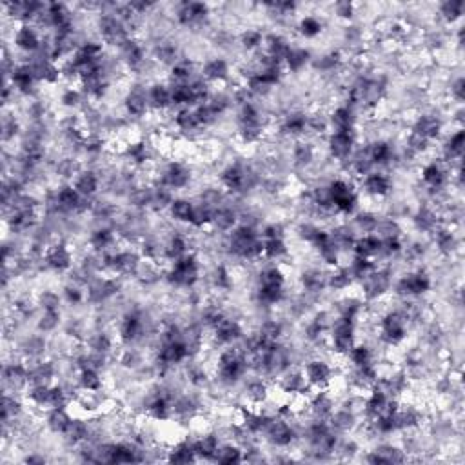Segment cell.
<instances>
[{"instance_id": "cell-1", "label": "cell", "mask_w": 465, "mask_h": 465, "mask_svg": "<svg viewBox=\"0 0 465 465\" xmlns=\"http://www.w3.org/2000/svg\"><path fill=\"white\" fill-rule=\"evenodd\" d=\"M200 273H202V262L199 255L188 253L177 262L169 264L168 269L164 271V278L175 289H194L200 282Z\"/></svg>"}, {"instance_id": "cell-2", "label": "cell", "mask_w": 465, "mask_h": 465, "mask_svg": "<svg viewBox=\"0 0 465 465\" xmlns=\"http://www.w3.org/2000/svg\"><path fill=\"white\" fill-rule=\"evenodd\" d=\"M331 191V202H333V210L340 216H349L355 214L360 204V197L356 193L355 184L353 180H347L345 177L333 178L329 182Z\"/></svg>"}, {"instance_id": "cell-3", "label": "cell", "mask_w": 465, "mask_h": 465, "mask_svg": "<svg viewBox=\"0 0 465 465\" xmlns=\"http://www.w3.org/2000/svg\"><path fill=\"white\" fill-rule=\"evenodd\" d=\"M327 342L335 356H347L356 344V322L345 316H335L327 333Z\"/></svg>"}, {"instance_id": "cell-4", "label": "cell", "mask_w": 465, "mask_h": 465, "mask_svg": "<svg viewBox=\"0 0 465 465\" xmlns=\"http://www.w3.org/2000/svg\"><path fill=\"white\" fill-rule=\"evenodd\" d=\"M431 288H433L431 275L422 267H416V269L403 273L402 277H398L394 282V294L400 300L402 298H422L423 294L431 291Z\"/></svg>"}, {"instance_id": "cell-5", "label": "cell", "mask_w": 465, "mask_h": 465, "mask_svg": "<svg viewBox=\"0 0 465 465\" xmlns=\"http://www.w3.org/2000/svg\"><path fill=\"white\" fill-rule=\"evenodd\" d=\"M356 144H358L356 131H331L325 138L329 157L340 164H344L355 153Z\"/></svg>"}, {"instance_id": "cell-6", "label": "cell", "mask_w": 465, "mask_h": 465, "mask_svg": "<svg viewBox=\"0 0 465 465\" xmlns=\"http://www.w3.org/2000/svg\"><path fill=\"white\" fill-rule=\"evenodd\" d=\"M211 15V5L204 2H180L175 10V18L182 27H202Z\"/></svg>"}, {"instance_id": "cell-7", "label": "cell", "mask_w": 465, "mask_h": 465, "mask_svg": "<svg viewBox=\"0 0 465 465\" xmlns=\"http://www.w3.org/2000/svg\"><path fill=\"white\" fill-rule=\"evenodd\" d=\"M302 373L309 386L314 389H329V384L335 378V369L329 366V362L320 356H313L303 362Z\"/></svg>"}, {"instance_id": "cell-8", "label": "cell", "mask_w": 465, "mask_h": 465, "mask_svg": "<svg viewBox=\"0 0 465 465\" xmlns=\"http://www.w3.org/2000/svg\"><path fill=\"white\" fill-rule=\"evenodd\" d=\"M147 89L149 86L135 82L131 84L129 89L124 95V110L127 116L133 118H144L151 113V105H149V97H147Z\"/></svg>"}, {"instance_id": "cell-9", "label": "cell", "mask_w": 465, "mask_h": 465, "mask_svg": "<svg viewBox=\"0 0 465 465\" xmlns=\"http://www.w3.org/2000/svg\"><path fill=\"white\" fill-rule=\"evenodd\" d=\"M44 266L47 271L66 273L73 267V253L64 240L53 242L44 253Z\"/></svg>"}, {"instance_id": "cell-10", "label": "cell", "mask_w": 465, "mask_h": 465, "mask_svg": "<svg viewBox=\"0 0 465 465\" xmlns=\"http://www.w3.org/2000/svg\"><path fill=\"white\" fill-rule=\"evenodd\" d=\"M244 327H242L240 320L233 318L229 314H225L224 318L220 320L218 324L214 325L211 329V335H213L214 345L218 347H224V345H235L238 340L244 336Z\"/></svg>"}, {"instance_id": "cell-11", "label": "cell", "mask_w": 465, "mask_h": 465, "mask_svg": "<svg viewBox=\"0 0 465 465\" xmlns=\"http://www.w3.org/2000/svg\"><path fill=\"white\" fill-rule=\"evenodd\" d=\"M362 189L371 199H386L392 191V177L387 171L375 169L362 178Z\"/></svg>"}, {"instance_id": "cell-12", "label": "cell", "mask_w": 465, "mask_h": 465, "mask_svg": "<svg viewBox=\"0 0 465 465\" xmlns=\"http://www.w3.org/2000/svg\"><path fill=\"white\" fill-rule=\"evenodd\" d=\"M42 40L44 37L40 35V32L35 26H32V24H21L13 32V44L24 55L37 53L40 49V46H42Z\"/></svg>"}, {"instance_id": "cell-13", "label": "cell", "mask_w": 465, "mask_h": 465, "mask_svg": "<svg viewBox=\"0 0 465 465\" xmlns=\"http://www.w3.org/2000/svg\"><path fill=\"white\" fill-rule=\"evenodd\" d=\"M327 273L320 267H309L300 275V286L303 294L318 298L327 289Z\"/></svg>"}, {"instance_id": "cell-14", "label": "cell", "mask_w": 465, "mask_h": 465, "mask_svg": "<svg viewBox=\"0 0 465 465\" xmlns=\"http://www.w3.org/2000/svg\"><path fill=\"white\" fill-rule=\"evenodd\" d=\"M200 75H202V79H204L205 82H210L211 86L224 84V82L229 80L231 66L224 57L208 58L204 62V66L200 68Z\"/></svg>"}, {"instance_id": "cell-15", "label": "cell", "mask_w": 465, "mask_h": 465, "mask_svg": "<svg viewBox=\"0 0 465 465\" xmlns=\"http://www.w3.org/2000/svg\"><path fill=\"white\" fill-rule=\"evenodd\" d=\"M71 184L84 199H95L99 194L100 186H102V178H100V173L97 169L84 168L75 177Z\"/></svg>"}, {"instance_id": "cell-16", "label": "cell", "mask_w": 465, "mask_h": 465, "mask_svg": "<svg viewBox=\"0 0 465 465\" xmlns=\"http://www.w3.org/2000/svg\"><path fill=\"white\" fill-rule=\"evenodd\" d=\"M147 97H149V105H151L153 113H166L173 108L171 89L168 82H153L147 89Z\"/></svg>"}, {"instance_id": "cell-17", "label": "cell", "mask_w": 465, "mask_h": 465, "mask_svg": "<svg viewBox=\"0 0 465 465\" xmlns=\"http://www.w3.org/2000/svg\"><path fill=\"white\" fill-rule=\"evenodd\" d=\"M329 124L331 131H356L358 115L347 104H340L329 113Z\"/></svg>"}, {"instance_id": "cell-18", "label": "cell", "mask_w": 465, "mask_h": 465, "mask_svg": "<svg viewBox=\"0 0 465 465\" xmlns=\"http://www.w3.org/2000/svg\"><path fill=\"white\" fill-rule=\"evenodd\" d=\"M218 447H220V438L216 436V433H211V431L210 433L199 434L197 438H193V449L199 460L213 462Z\"/></svg>"}, {"instance_id": "cell-19", "label": "cell", "mask_w": 465, "mask_h": 465, "mask_svg": "<svg viewBox=\"0 0 465 465\" xmlns=\"http://www.w3.org/2000/svg\"><path fill=\"white\" fill-rule=\"evenodd\" d=\"M173 124L177 127L180 133L184 135H197L202 127H200V122L197 118V113H194V108H180V110L175 111L173 115Z\"/></svg>"}, {"instance_id": "cell-20", "label": "cell", "mask_w": 465, "mask_h": 465, "mask_svg": "<svg viewBox=\"0 0 465 465\" xmlns=\"http://www.w3.org/2000/svg\"><path fill=\"white\" fill-rule=\"evenodd\" d=\"M166 460L171 464H189V462H197V455L193 449V438H182L178 440L177 444H173L168 449Z\"/></svg>"}, {"instance_id": "cell-21", "label": "cell", "mask_w": 465, "mask_h": 465, "mask_svg": "<svg viewBox=\"0 0 465 465\" xmlns=\"http://www.w3.org/2000/svg\"><path fill=\"white\" fill-rule=\"evenodd\" d=\"M238 225V211L231 205H224L213 213L211 227L218 233H231Z\"/></svg>"}, {"instance_id": "cell-22", "label": "cell", "mask_w": 465, "mask_h": 465, "mask_svg": "<svg viewBox=\"0 0 465 465\" xmlns=\"http://www.w3.org/2000/svg\"><path fill=\"white\" fill-rule=\"evenodd\" d=\"M327 422H329L331 429H333L336 434L351 433L353 429L358 427V416L351 413L349 409H345V407L335 409V411L331 413Z\"/></svg>"}, {"instance_id": "cell-23", "label": "cell", "mask_w": 465, "mask_h": 465, "mask_svg": "<svg viewBox=\"0 0 465 465\" xmlns=\"http://www.w3.org/2000/svg\"><path fill=\"white\" fill-rule=\"evenodd\" d=\"M381 249V240L377 235H362L355 240V246H353V255L364 256V258H371V260H377L378 255H380Z\"/></svg>"}, {"instance_id": "cell-24", "label": "cell", "mask_w": 465, "mask_h": 465, "mask_svg": "<svg viewBox=\"0 0 465 465\" xmlns=\"http://www.w3.org/2000/svg\"><path fill=\"white\" fill-rule=\"evenodd\" d=\"M89 434H91V429H89V423L88 420H82V418H71V422H69L68 429H66V433L62 434V438L66 440V444L71 445V447H79L82 442H86V440L89 438Z\"/></svg>"}, {"instance_id": "cell-25", "label": "cell", "mask_w": 465, "mask_h": 465, "mask_svg": "<svg viewBox=\"0 0 465 465\" xmlns=\"http://www.w3.org/2000/svg\"><path fill=\"white\" fill-rule=\"evenodd\" d=\"M311 60H313V57H311L309 49L302 46H291V51L284 60V66H286L289 73H300V71L307 68Z\"/></svg>"}, {"instance_id": "cell-26", "label": "cell", "mask_w": 465, "mask_h": 465, "mask_svg": "<svg viewBox=\"0 0 465 465\" xmlns=\"http://www.w3.org/2000/svg\"><path fill=\"white\" fill-rule=\"evenodd\" d=\"M71 418H73V416L69 414L68 407L47 409L46 425L53 434H60V436H62V434L66 433V429H68Z\"/></svg>"}, {"instance_id": "cell-27", "label": "cell", "mask_w": 465, "mask_h": 465, "mask_svg": "<svg viewBox=\"0 0 465 465\" xmlns=\"http://www.w3.org/2000/svg\"><path fill=\"white\" fill-rule=\"evenodd\" d=\"M169 216L178 224L191 225L194 214V202L189 199H175L169 205Z\"/></svg>"}, {"instance_id": "cell-28", "label": "cell", "mask_w": 465, "mask_h": 465, "mask_svg": "<svg viewBox=\"0 0 465 465\" xmlns=\"http://www.w3.org/2000/svg\"><path fill=\"white\" fill-rule=\"evenodd\" d=\"M465 2L462 0H445V2H440L436 5V11H438V16L442 18L444 24L447 26H453L458 21H462V15H464Z\"/></svg>"}, {"instance_id": "cell-29", "label": "cell", "mask_w": 465, "mask_h": 465, "mask_svg": "<svg viewBox=\"0 0 465 465\" xmlns=\"http://www.w3.org/2000/svg\"><path fill=\"white\" fill-rule=\"evenodd\" d=\"M373 235H377L380 240H387V238H402L403 229L397 218H392V216H384V218H380V216H378V222L377 225H375Z\"/></svg>"}, {"instance_id": "cell-30", "label": "cell", "mask_w": 465, "mask_h": 465, "mask_svg": "<svg viewBox=\"0 0 465 465\" xmlns=\"http://www.w3.org/2000/svg\"><path fill=\"white\" fill-rule=\"evenodd\" d=\"M269 391H271L269 386L262 380V377H258L256 380L247 381L244 394H246L247 402L251 405H262V403H266L269 400Z\"/></svg>"}, {"instance_id": "cell-31", "label": "cell", "mask_w": 465, "mask_h": 465, "mask_svg": "<svg viewBox=\"0 0 465 465\" xmlns=\"http://www.w3.org/2000/svg\"><path fill=\"white\" fill-rule=\"evenodd\" d=\"M353 277H351L347 266H336L327 273V288L331 291H345L353 286Z\"/></svg>"}, {"instance_id": "cell-32", "label": "cell", "mask_w": 465, "mask_h": 465, "mask_svg": "<svg viewBox=\"0 0 465 465\" xmlns=\"http://www.w3.org/2000/svg\"><path fill=\"white\" fill-rule=\"evenodd\" d=\"M213 462H218V464H225V465L240 464V462H244V449H242L238 444H235V442L220 444Z\"/></svg>"}, {"instance_id": "cell-33", "label": "cell", "mask_w": 465, "mask_h": 465, "mask_svg": "<svg viewBox=\"0 0 465 465\" xmlns=\"http://www.w3.org/2000/svg\"><path fill=\"white\" fill-rule=\"evenodd\" d=\"M77 384L84 391H100L104 386V378H102V373L99 369L86 367V369L77 371Z\"/></svg>"}, {"instance_id": "cell-34", "label": "cell", "mask_w": 465, "mask_h": 465, "mask_svg": "<svg viewBox=\"0 0 465 465\" xmlns=\"http://www.w3.org/2000/svg\"><path fill=\"white\" fill-rule=\"evenodd\" d=\"M377 266H378L377 262L371 260V258H364V256L353 255V258H351L347 269H349L353 280H355V282H360V280H364V278H366L369 273L375 271V269H377Z\"/></svg>"}, {"instance_id": "cell-35", "label": "cell", "mask_w": 465, "mask_h": 465, "mask_svg": "<svg viewBox=\"0 0 465 465\" xmlns=\"http://www.w3.org/2000/svg\"><path fill=\"white\" fill-rule=\"evenodd\" d=\"M258 333H260L262 338H266L267 342H280L282 336L286 335V325H284L282 320L277 318H267L264 322H260L258 325Z\"/></svg>"}, {"instance_id": "cell-36", "label": "cell", "mask_w": 465, "mask_h": 465, "mask_svg": "<svg viewBox=\"0 0 465 465\" xmlns=\"http://www.w3.org/2000/svg\"><path fill=\"white\" fill-rule=\"evenodd\" d=\"M298 33L305 38H316L324 32V22L316 15H305L298 21Z\"/></svg>"}, {"instance_id": "cell-37", "label": "cell", "mask_w": 465, "mask_h": 465, "mask_svg": "<svg viewBox=\"0 0 465 465\" xmlns=\"http://www.w3.org/2000/svg\"><path fill=\"white\" fill-rule=\"evenodd\" d=\"M238 44L247 53L260 51L262 44H264V33L260 29H255V27H247L238 35Z\"/></svg>"}, {"instance_id": "cell-38", "label": "cell", "mask_w": 465, "mask_h": 465, "mask_svg": "<svg viewBox=\"0 0 465 465\" xmlns=\"http://www.w3.org/2000/svg\"><path fill=\"white\" fill-rule=\"evenodd\" d=\"M289 255V247L286 238H271L264 240V258L271 262H280Z\"/></svg>"}, {"instance_id": "cell-39", "label": "cell", "mask_w": 465, "mask_h": 465, "mask_svg": "<svg viewBox=\"0 0 465 465\" xmlns=\"http://www.w3.org/2000/svg\"><path fill=\"white\" fill-rule=\"evenodd\" d=\"M62 314L60 309H53V311H42V314L37 320V329L40 333H53L60 325Z\"/></svg>"}, {"instance_id": "cell-40", "label": "cell", "mask_w": 465, "mask_h": 465, "mask_svg": "<svg viewBox=\"0 0 465 465\" xmlns=\"http://www.w3.org/2000/svg\"><path fill=\"white\" fill-rule=\"evenodd\" d=\"M84 93L77 88H66L60 95V104L66 108V110H79V108H84L82 102H84Z\"/></svg>"}, {"instance_id": "cell-41", "label": "cell", "mask_w": 465, "mask_h": 465, "mask_svg": "<svg viewBox=\"0 0 465 465\" xmlns=\"http://www.w3.org/2000/svg\"><path fill=\"white\" fill-rule=\"evenodd\" d=\"M22 133L21 122L15 115H8V111L4 113V118H2V140L10 142L15 140V136H18Z\"/></svg>"}, {"instance_id": "cell-42", "label": "cell", "mask_w": 465, "mask_h": 465, "mask_svg": "<svg viewBox=\"0 0 465 465\" xmlns=\"http://www.w3.org/2000/svg\"><path fill=\"white\" fill-rule=\"evenodd\" d=\"M37 303L42 311H53V309H60L62 298L58 297V293H55V291L46 289V291H42V293L37 297Z\"/></svg>"}, {"instance_id": "cell-43", "label": "cell", "mask_w": 465, "mask_h": 465, "mask_svg": "<svg viewBox=\"0 0 465 465\" xmlns=\"http://www.w3.org/2000/svg\"><path fill=\"white\" fill-rule=\"evenodd\" d=\"M333 13H335V18H338V21L351 22L356 15V4L347 2V0L336 2V4H333Z\"/></svg>"}, {"instance_id": "cell-44", "label": "cell", "mask_w": 465, "mask_h": 465, "mask_svg": "<svg viewBox=\"0 0 465 465\" xmlns=\"http://www.w3.org/2000/svg\"><path fill=\"white\" fill-rule=\"evenodd\" d=\"M260 235L264 240H271V238H286V227L280 222H269L262 227Z\"/></svg>"}, {"instance_id": "cell-45", "label": "cell", "mask_w": 465, "mask_h": 465, "mask_svg": "<svg viewBox=\"0 0 465 465\" xmlns=\"http://www.w3.org/2000/svg\"><path fill=\"white\" fill-rule=\"evenodd\" d=\"M451 99L458 102V105H462L465 99V80L464 77H456L453 82H451Z\"/></svg>"}, {"instance_id": "cell-46", "label": "cell", "mask_w": 465, "mask_h": 465, "mask_svg": "<svg viewBox=\"0 0 465 465\" xmlns=\"http://www.w3.org/2000/svg\"><path fill=\"white\" fill-rule=\"evenodd\" d=\"M24 462H26V464H44V462H46V458H44V456H38V455H29L27 458H24Z\"/></svg>"}]
</instances>
